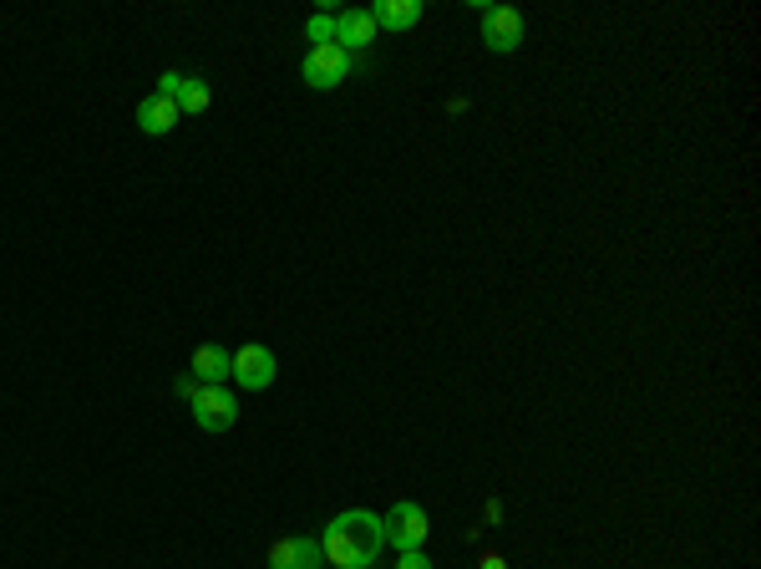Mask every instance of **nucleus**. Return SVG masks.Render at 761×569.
I'll return each mask as SVG.
<instances>
[{"label":"nucleus","instance_id":"obj_9","mask_svg":"<svg viewBox=\"0 0 761 569\" xmlns=\"http://www.w3.org/2000/svg\"><path fill=\"white\" fill-rule=\"evenodd\" d=\"M179 102L173 98H163V92H153V98H143L138 102V128H143L148 138H163V133H173L179 128Z\"/></svg>","mask_w":761,"mask_h":569},{"label":"nucleus","instance_id":"obj_10","mask_svg":"<svg viewBox=\"0 0 761 569\" xmlns=\"http://www.w3.org/2000/svg\"><path fill=\"white\" fill-rule=\"evenodd\" d=\"M189 376L199 382V387H224L229 382V352L224 346H199L189 362Z\"/></svg>","mask_w":761,"mask_h":569},{"label":"nucleus","instance_id":"obj_16","mask_svg":"<svg viewBox=\"0 0 761 569\" xmlns=\"http://www.w3.org/2000/svg\"><path fill=\"white\" fill-rule=\"evenodd\" d=\"M477 569H508V559H503V555H493V549H488V555L477 559Z\"/></svg>","mask_w":761,"mask_h":569},{"label":"nucleus","instance_id":"obj_4","mask_svg":"<svg viewBox=\"0 0 761 569\" xmlns=\"http://www.w3.org/2000/svg\"><path fill=\"white\" fill-rule=\"evenodd\" d=\"M380 529H386V545L396 549H422L432 539V519L422 504H412V498H402L386 519H380Z\"/></svg>","mask_w":761,"mask_h":569},{"label":"nucleus","instance_id":"obj_13","mask_svg":"<svg viewBox=\"0 0 761 569\" xmlns=\"http://www.w3.org/2000/svg\"><path fill=\"white\" fill-rule=\"evenodd\" d=\"M305 41H310V47H331V41H335V16H310Z\"/></svg>","mask_w":761,"mask_h":569},{"label":"nucleus","instance_id":"obj_12","mask_svg":"<svg viewBox=\"0 0 761 569\" xmlns=\"http://www.w3.org/2000/svg\"><path fill=\"white\" fill-rule=\"evenodd\" d=\"M209 102H214L209 82H203V77H189V82H183V92H179V112H203Z\"/></svg>","mask_w":761,"mask_h":569},{"label":"nucleus","instance_id":"obj_14","mask_svg":"<svg viewBox=\"0 0 761 569\" xmlns=\"http://www.w3.org/2000/svg\"><path fill=\"white\" fill-rule=\"evenodd\" d=\"M396 569H437L422 549H402V559H396Z\"/></svg>","mask_w":761,"mask_h":569},{"label":"nucleus","instance_id":"obj_7","mask_svg":"<svg viewBox=\"0 0 761 569\" xmlns=\"http://www.w3.org/2000/svg\"><path fill=\"white\" fill-rule=\"evenodd\" d=\"M270 569H325L321 539H280V545H270Z\"/></svg>","mask_w":761,"mask_h":569},{"label":"nucleus","instance_id":"obj_15","mask_svg":"<svg viewBox=\"0 0 761 569\" xmlns=\"http://www.w3.org/2000/svg\"><path fill=\"white\" fill-rule=\"evenodd\" d=\"M183 82H189V77H183V72H163V82H158V92H163V98H173V102H179Z\"/></svg>","mask_w":761,"mask_h":569},{"label":"nucleus","instance_id":"obj_2","mask_svg":"<svg viewBox=\"0 0 761 569\" xmlns=\"http://www.w3.org/2000/svg\"><path fill=\"white\" fill-rule=\"evenodd\" d=\"M356 72V57L345 47H310L305 61H300V77H305V87H315V92H335V87L345 82V77Z\"/></svg>","mask_w":761,"mask_h":569},{"label":"nucleus","instance_id":"obj_6","mask_svg":"<svg viewBox=\"0 0 761 569\" xmlns=\"http://www.w3.org/2000/svg\"><path fill=\"white\" fill-rule=\"evenodd\" d=\"M528 37V21L518 6H488L483 11V41H488V51H498V57H508V51H518Z\"/></svg>","mask_w":761,"mask_h":569},{"label":"nucleus","instance_id":"obj_5","mask_svg":"<svg viewBox=\"0 0 761 569\" xmlns=\"http://www.w3.org/2000/svg\"><path fill=\"white\" fill-rule=\"evenodd\" d=\"M229 376H234L244 392H264V387H274V376H280V356H274L270 346L229 352Z\"/></svg>","mask_w":761,"mask_h":569},{"label":"nucleus","instance_id":"obj_1","mask_svg":"<svg viewBox=\"0 0 761 569\" xmlns=\"http://www.w3.org/2000/svg\"><path fill=\"white\" fill-rule=\"evenodd\" d=\"M321 549H325V565H335V569H371L380 559V549H386L380 514H371V509L335 514L321 534Z\"/></svg>","mask_w":761,"mask_h":569},{"label":"nucleus","instance_id":"obj_8","mask_svg":"<svg viewBox=\"0 0 761 569\" xmlns=\"http://www.w3.org/2000/svg\"><path fill=\"white\" fill-rule=\"evenodd\" d=\"M371 41H376V16L371 11H341L335 16V47H345L351 57H356V51H366Z\"/></svg>","mask_w":761,"mask_h":569},{"label":"nucleus","instance_id":"obj_3","mask_svg":"<svg viewBox=\"0 0 761 569\" xmlns=\"http://www.w3.org/2000/svg\"><path fill=\"white\" fill-rule=\"evenodd\" d=\"M189 407H193V423H199L203 433H229V427L239 423V397L229 387H193Z\"/></svg>","mask_w":761,"mask_h":569},{"label":"nucleus","instance_id":"obj_11","mask_svg":"<svg viewBox=\"0 0 761 569\" xmlns=\"http://www.w3.org/2000/svg\"><path fill=\"white\" fill-rule=\"evenodd\" d=\"M376 31L386 26V31H412V26L422 21V0H380L376 11Z\"/></svg>","mask_w":761,"mask_h":569}]
</instances>
